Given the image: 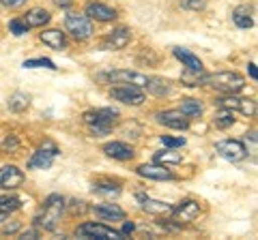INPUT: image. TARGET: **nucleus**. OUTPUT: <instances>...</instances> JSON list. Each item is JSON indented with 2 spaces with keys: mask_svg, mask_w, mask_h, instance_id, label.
I'll list each match as a JSON object with an SVG mask.
<instances>
[{
  "mask_svg": "<svg viewBox=\"0 0 258 240\" xmlns=\"http://www.w3.org/2000/svg\"><path fill=\"white\" fill-rule=\"evenodd\" d=\"M64 206H67V204H64V199L58 193L47 195V199L43 202L41 212L35 217V225L37 227H43L47 231L56 229V225H58V221H60V214L64 210Z\"/></svg>",
  "mask_w": 258,
  "mask_h": 240,
  "instance_id": "f257e3e1",
  "label": "nucleus"
},
{
  "mask_svg": "<svg viewBox=\"0 0 258 240\" xmlns=\"http://www.w3.org/2000/svg\"><path fill=\"white\" fill-rule=\"evenodd\" d=\"M118 120V111L112 107H101V109H91L84 114V123L91 127V133L95 138L108 135V131L116 125Z\"/></svg>",
  "mask_w": 258,
  "mask_h": 240,
  "instance_id": "f03ea898",
  "label": "nucleus"
},
{
  "mask_svg": "<svg viewBox=\"0 0 258 240\" xmlns=\"http://www.w3.org/2000/svg\"><path fill=\"white\" fill-rule=\"evenodd\" d=\"M203 84L213 86L215 90H220V92L235 94L245 86V77L241 73H237V71H220V73L203 75Z\"/></svg>",
  "mask_w": 258,
  "mask_h": 240,
  "instance_id": "7ed1b4c3",
  "label": "nucleus"
},
{
  "mask_svg": "<svg viewBox=\"0 0 258 240\" xmlns=\"http://www.w3.org/2000/svg\"><path fill=\"white\" fill-rule=\"evenodd\" d=\"M64 28L74 35L78 41H84L93 35V22L86 13H69L64 18Z\"/></svg>",
  "mask_w": 258,
  "mask_h": 240,
  "instance_id": "20e7f679",
  "label": "nucleus"
},
{
  "mask_svg": "<svg viewBox=\"0 0 258 240\" xmlns=\"http://www.w3.org/2000/svg\"><path fill=\"white\" fill-rule=\"evenodd\" d=\"M58 157V148H56L54 142H43V146L37 148V153L30 157L28 161V170H47V167H52L54 159Z\"/></svg>",
  "mask_w": 258,
  "mask_h": 240,
  "instance_id": "39448f33",
  "label": "nucleus"
},
{
  "mask_svg": "<svg viewBox=\"0 0 258 240\" xmlns=\"http://www.w3.org/2000/svg\"><path fill=\"white\" fill-rule=\"evenodd\" d=\"M76 236H82V238H101V240H106V238L120 240V238H123L120 231L101 225V223H84V225H80L76 229Z\"/></svg>",
  "mask_w": 258,
  "mask_h": 240,
  "instance_id": "423d86ee",
  "label": "nucleus"
},
{
  "mask_svg": "<svg viewBox=\"0 0 258 240\" xmlns=\"http://www.w3.org/2000/svg\"><path fill=\"white\" fill-rule=\"evenodd\" d=\"M217 155L224 157L226 161H241V159H245L247 157V148H245V144L243 142H239V140H222V142H217Z\"/></svg>",
  "mask_w": 258,
  "mask_h": 240,
  "instance_id": "0eeeda50",
  "label": "nucleus"
},
{
  "mask_svg": "<svg viewBox=\"0 0 258 240\" xmlns=\"http://www.w3.org/2000/svg\"><path fill=\"white\" fill-rule=\"evenodd\" d=\"M106 77H108V82H112V84H120V86H138V88H144V86H147V79H149L147 75L138 73V71H125V69H120V71H110Z\"/></svg>",
  "mask_w": 258,
  "mask_h": 240,
  "instance_id": "6e6552de",
  "label": "nucleus"
},
{
  "mask_svg": "<svg viewBox=\"0 0 258 240\" xmlns=\"http://www.w3.org/2000/svg\"><path fill=\"white\" fill-rule=\"evenodd\" d=\"M198 214H200V204L194 202V199H185V202H181L176 208H172L170 217H172V221L176 223V225H183V223L194 221Z\"/></svg>",
  "mask_w": 258,
  "mask_h": 240,
  "instance_id": "1a4fd4ad",
  "label": "nucleus"
},
{
  "mask_svg": "<svg viewBox=\"0 0 258 240\" xmlns=\"http://www.w3.org/2000/svg\"><path fill=\"white\" fill-rule=\"evenodd\" d=\"M110 97L116 99L120 103H127V105H140L144 103V92L138 86H118L110 90Z\"/></svg>",
  "mask_w": 258,
  "mask_h": 240,
  "instance_id": "9d476101",
  "label": "nucleus"
},
{
  "mask_svg": "<svg viewBox=\"0 0 258 240\" xmlns=\"http://www.w3.org/2000/svg\"><path fill=\"white\" fill-rule=\"evenodd\" d=\"M24 182V172L18 165H3L0 167V189L5 191H13L22 187Z\"/></svg>",
  "mask_w": 258,
  "mask_h": 240,
  "instance_id": "9b49d317",
  "label": "nucleus"
},
{
  "mask_svg": "<svg viewBox=\"0 0 258 240\" xmlns=\"http://www.w3.org/2000/svg\"><path fill=\"white\" fill-rule=\"evenodd\" d=\"M220 107L232 109V111H241L243 116H254L256 114V101L254 99H243V97H224L217 101Z\"/></svg>",
  "mask_w": 258,
  "mask_h": 240,
  "instance_id": "f8f14e48",
  "label": "nucleus"
},
{
  "mask_svg": "<svg viewBox=\"0 0 258 240\" xmlns=\"http://www.w3.org/2000/svg\"><path fill=\"white\" fill-rule=\"evenodd\" d=\"M157 123L181 131V129H187L189 127V116H185L181 109H166V111H159L157 114Z\"/></svg>",
  "mask_w": 258,
  "mask_h": 240,
  "instance_id": "ddd939ff",
  "label": "nucleus"
},
{
  "mask_svg": "<svg viewBox=\"0 0 258 240\" xmlns=\"http://www.w3.org/2000/svg\"><path fill=\"white\" fill-rule=\"evenodd\" d=\"M129 39H132V33H129L127 28H116V30H112V33L103 39V43L101 47L103 50H123V47L129 43Z\"/></svg>",
  "mask_w": 258,
  "mask_h": 240,
  "instance_id": "4468645a",
  "label": "nucleus"
},
{
  "mask_svg": "<svg viewBox=\"0 0 258 240\" xmlns=\"http://www.w3.org/2000/svg\"><path fill=\"white\" fill-rule=\"evenodd\" d=\"M103 153L112 159H116V161H129L134 157V148L127 146L125 142H108L103 146Z\"/></svg>",
  "mask_w": 258,
  "mask_h": 240,
  "instance_id": "2eb2a0df",
  "label": "nucleus"
},
{
  "mask_svg": "<svg viewBox=\"0 0 258 240\" xmlns=\"http://www.w3.org/2000/svg\"><path fill=\"white\" fill-rule=\"evenodd\" d=\"M138 172L142 178H151V180H172V172L166 170V165H140Z\"/></svg>",
  "mask_w": 258,
  "mask_h": 240,
  "instance_id": "dca6fc26",
  "label": "nucleus"
},
{
  "mask_svg": "<svg viewBox=\"0 0 258 240\" xmlns=\"http://www.w3.org/2000/svg\"><path fill=\"white\" fill-rule=\"evenodd\" d=\"M86 15L91 20H97V22H112L116 18V11L110 9L106 5H101V3H91L86 7Z\"/></svg>",
  "mask_w": 258,
  "mask_h": 240,
  "instance_id": "f3484780",
  "label": "nucleus"
},
{
  "mask_svg": "<svg viewBox=\"0 0 258 240\" xmlns=\"http://www.w3.org/2000/svg\"><path fill=\"white\" fill-rule=\"evenodd\" d=\"M140 202H142V210L149 214H155V217H166V214L172 212V206L166 202H157V199H149L142 195H140Z\"/></svg>",
  "mask_w": 258,
  "mask_h": 240,
  "instance_id": "a211bd4d",
  "label": "nucleus"
},
{
  "mask_svg": "<svg viewBox=\"0 0 258 240\" xmlns=\"http://www.w3.org/2000/svg\"><path fill=\"white\" fill-rule=\"evenodd\" d=\"M172 54H174L176 58H179L187 69H191V71H203V60H200L198 56H194L191 52L183 50V47H172Z\"/></svg>",
  "mask_w": 258,
  "mask_h": 240,
  "instance_id": "6ab92c4d",
  "label": "nucleus"
},
{
  "mask_svg": "<svg viewBox=\"0 0 258 240\" xmlns=\"http://www.w3.org/2000/svg\"><path fill=\"white\" fill-rule=\"evenodd\" d=\"M52 20V15L47 13L45 9H30L28 13H26V18H24V22H26V26L28 28H41V26H45L47 22Z\"/></svg>",
  "mask_w": 258,
  "mask_h": 240,
  "instance_id": "aec40b11",
  "label": "nucleus"
},
{
  "mask_svg": "<svg viewBox=\"0 0 258 240\" xmlns=\"http://www.w3.org/2000/svg\"><path fill=\"white\" fill-rule=\"evenodd\" d=\"M93 212L99 214L101 219H125V212L123 208H118L116 204H99V206H93Z\"/></svg>",
  "mask_w": 258,
  "mask_h": 240,
  "instance_id": "412c9836",
  "label": "nucleus"
},
{
  "mask_svg": "<svg viewBox=\"0 0 258 240\" xmlns=\"http://www.w3.org/2000/svg\"><path fill=\"white\" fill-rule=\"evenodd\" d=\"M41 41L45 45H50L52 50H62L64 45H67V41H64V33H60V30H45V33H41Z\"/></svg>",
  "mask_w": 258,
  "mask_h": 240,
  "instance_id": "4be33fe9",
  "label": "nucleus"
},
{
  "mask_svg": "<svg viewBox=\"0 0 258 240\" xmlns=\"http://www.w3.org/2000/svg\"><path fill=\"white\" fill-rule=\"evenodd\" d=\"M144 88H147L151 94H155V97H164V94L170 92V82L164 77H149Z\"/></svg>",
  "mask_w": 258,
  "mask_h": 240,
  "instance_id": "5701e85b",
  "label": "nucleus"
},
{
  "mask_svg": "<svg viewBox=\"0 0 258 240\" xmlns=\"http://www.w3.org/2000/svg\"><path fill=\"white\" fill-rule=\"evenodd\" d=\"M232 22H235L239 28H252L254 26L252 9H249V7H237V9L232 11Z\"/></svg>",
  "mask_w": 258,
  "mask_h": 240,
  "instance_id": "b1692460",
  "label": "nucleus"
},
{
  "mask_svg": "<svg viewBox=\"0 0 258 240\" xmlns=\"http://www.w3.org/2000/svg\"><path fill=\"white\" fill-rule=\"evenodd\" d=\"M22 206V199L20 197H0V221H5L11 212H15L18 208Z\"/></svg>",
  "mask_w": 258,
  "mask_h": 240,
  "instance_id": "393cba45",
  "label": "nucleus"
},
{
  "mask_svg": "<svg viewBox=\"0 0 258 240\" xmlns=\"http://www.w3.org/2000/svg\"><path fill=\"white\" fill-rule=\"evenodd\" d=\"M155 163H159V165H176V163H181L183 161V157H181V153H176L174 148H170V150H161V153H155Z\"/></svg>",
  "mask_w": 258,
  "mask_h": 240,
  "instance_id": "a878e982",
  "label": "nucleus"
},
{
  "mask_svg": "<svg viewBox=\"0 0 258 240\" xmlns=\"http://www.w3.org/2000/svg\"><path fill=\"white\" fill-rule=\"evenodd\" d=\"M7 105H9V109H13V111H24L30 105V97L24 92H13L9 97V101H7Z\"/></svg>",
  "mask_w": 258,
  "mask_h": 240,
  "instance_id": "bb28decb",
  "label": "nucleus"
},
{
  "mask_svg": "<svg viewBox=\"0 0 258 240\" xmlns=\"http://www.w3.org/2000/svg\"><path fill=\"white\" fill-rule=\"evenodd\" d=\"M235 111H232V109H226V107H222V111H220V114H217L215 116V120H213V123H215V127H217V129H228V127H232V125H235Z\"/></svg>",
  "mask_w": 258,
  "mask_h": 240,
  "instance_id": "cd10ccee",
  "label": "nucleus"
},
{
  "mask_svg": "<svg viewBox=\"0 0 258 240\" xmlns=\"http://www.w3.org/2000/svg\"><path fill=\"white\" fill-rule=\"evenodd\" d=\"M181 111L185 116H200V114H203V105H200L196 99H183Z\"/></svg>",
  "mask_w": 258,
  "mask_h": 240,
  "instance_id": "c85d7f7f",
  "label": "nucleus"
},
{
  "mask_svg": "<svg viewBox=\"0 0 258 240\" xmlns=\"http://www.w3.org/2000/svg\"><path fill=\"white\" fill-rule=\"evenodd\" d=\"M95 189V193H101V195H118L120 193V187L116 185V182H97V185L93 187Z\"/></svg>",
  "mask_w": 258,
  "mask_h": 240,
  "instance_id": "c756f323",
  "label": "nucleus"
},
{
  "mask_svg": "<svg viewBox=\"0 0 258 240\" xmlns=\"http://www.w3.org/2000/svg\"><path fill=\"white\" fill-rule=\"evenodd\" d=\"M181 82H183L185 86H200V84H203V71L185 69V73L181 75Z\"/></svg>",
  "mask_w": 258,
  "mask_h": 240,
  "instance_id": "7c9ffc66",
  "label": "nucleus"
},
{
  "mask_svg": "<svg viewBox=\"0 0 258 240\" xmlns=\"http://www.w3.org/2000/svg\"><path fill=\"white\" fill-rule=\"evenodd\" d=\"M37 67H45V69H56V65L47 58H32V60H24V69H37Z\"/></svg>",
  "mask_w": 258,
  "mask_h": 240,
  "instance_id": "2f4dec72",
  "label": "nucleus"
},
{
  "mask_svg": "<svg viewBox=\"0 0 258 240\" xmlns=\"http://www.w3.org/2000/svg\"><path fill=\"white\" fill-rule=\"evenodd\" d=\"M9 30L15 37H22L24 33H28V26H26V22L24 20H11L9 22Z\"/></svg>",
  "mask_w": 258,
  "mask_h": 240,
  "instance_id": "473e14b6",
  "label": "nucleus"
},
{
  "mask_svg": "<svg viewBox=\"0 0 258 240\" xmlns=\"http://www.w3.org/2000/svg\"><path fill=\"white\" fill-rule=\"evenodd\" d=\"M161 144L168 148H183L185 138H170V135H161Z\"/></svg>",
  "mask_w": 258,
  "mask_h": 240,
  "instance_id": "72a5a7b5",
  "label": "nucleus"
},
{
  "mask_svg": "<svg viewBox=\"0 0 258 240\" xmlns=\"http://www.w3.org/2000/svg\"><path fill=\"white\" fill-rule=\"evenodd\" d=\"M181 7H183V9L198 11V9H205V0H183Z\"/></svg>",
  "mask_w": 258,
  "mask_h": 240,
  "instance_id": "f704fd0d",
  "label": "nucleus"
},
{
  "mask_svg": "<svg viewBox=\"0 0 258 240\" xmlns=\"http://www.w3.org/2000/svg\"><path fill=\"white\" fill-rule=\"evenodd\" d=\"M3 150H9V153H15V150H18V140H15V138H7V140L3 142Z\"/></svg>",
  "mask_w": 258,
  "mask_h": 240,
  "instance_id": "c9c22d12",
  "label": "nucleus"
},
{
  "mask_svg": "<svg viewBox=\"0 0 258 240\" xmlns=\"http://www.w3.org/2000/svg\"><path fill=\"white\" fill-rule=\"evenodd\" d=\"M20 238L22 240H35V238H39V227L35 225V227H32V229H26V231H22V234H20Z\"/></svg>",
  "mask_w": 258,
  "mask_h": 240,
  "instance_id": "e433bc0d",
  "label": "nucleus"
},
{
  "mask_svg": "<svg viewBox=\"0 0 258 240\" xmlns=\"http://www.w3.org/2000/svg\"><path fill=\"white\" fill-rule=\"evenodd\" d=\"M18 229H20V223H18V221H13V223H9V225H5L3 229H0V234H3V236H7V234H15Z\"/></svg>",
  "mask_w": 258,
  "mask_h": 240,
  "instance_id": "4c0bfd02",
  "label": "nucleus"
},
{
  "mask_svg": "<svg viewBox=\"0 0 258 240\" xmlns=\"http://www.w3.org/2000/svg\"><path fill=\"white\" fill-rule=\"evenodd\" d=\"M5 7H20V5H24L26 0H0Z\"/></svg>",
  "mask_w": 258,
  "mask_h": 240,
  "instance_id": "58836bf2",
  "label": "nucleus"
},
{
  "mask_svg": "<svg viewBox=\"0 0 258 240\" xmlns=\"http://www.w3.org/2000/svg\"><path fill=\"white\" fill-rule=\"evenodd\" d=\"M247 73H249V77H252V79H258V71H256L254 62H249V65H247Z\"/></svg>",
  "mask_w": 258,
  "mask_h": 240,
  "instance_id": "ea45409f",
  "label": "nucleus"
},
{
  "mask_svg": "<svg viewBox=\"0 0 258 240\" xmlns=\"http://www.w3.org/2000/svg\"><path fill=\"white\" fill-rule=\"evenodd\" d=\"M136 229V225H134V223H125V225H123V231H120V234H123V236H127V234H132V231Z\"/></svg>",
  "mask_w": 258,
  "mask_h": 240,
  "instance_id": "a19ab883",
  "label": "nucleus"
},
{
  "mask_svg": "<svg viewBox=\"0 0 258 240\" xmlns=\"http://www.w3.org/2000/svg\"><path fill=\"white\" fill-rule=\"evenodd\" d=\"M54 3L58 5V7H62V9H67V7L74 5V0H54Z\"/></svg>",
  "mask_w": 258,
  "mask_h": 240,
  "instance_id": "79ce46f5",
  "label": "nucleus"
}]
</instances>
